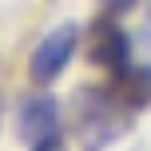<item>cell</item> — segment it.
I'll return each mask as SVG.
<instances>
[{"label": "cell", "instance_id": "1", "mask_svg": "<svg viewBox=\"0 0 151 151\" xmlns=\"http://www.w3.org/2000/svg\"><path fill=\"white\" fill-rule=\"evenodd\" d=\"M135 107L115 88H80L72 96V123L83 151H107L115 139L127 135Z\"/></svg>", "mask_w": 151, "mask_h": 151}, {"label": "cell", "instance_id": "4", "mask_svg": "<svg viewBox=\"0 0 151 151\" xmlns=\"http://www.w3.org/2000/svg\"><path fill=\"white\" fill-rule=\"evenodd\" d=\"M16 127H20V139H28V143L60 135V104L52 96H24L20 111H16Z\"/></svg>", "mask_w": 151, "mask_h": 151}, {"label": "cell", "instance_id": "3", "mask_svg": "<svg viewBox=\"0 0 151 151\" xmlns=\"http://www.w3.org/2000/svg\"><path fill=\"white\" fill-rule=\"evenodd\" d=\"M88 60L107 68L111 76H119L123 68H131V44L119 28V12L107 8L104 16H96L88 28Z\"/></svg>", "mask_w": 151, "mask_h": 151}, {"label": "cell", "instance_id": "8", "mask_svg": "<svg viewBox=\"0 0 151 151\" xmlns=\"http://www.w3.org/2000/svg\"><path fill=\"white\" fill-rule=\"evenodd\" d=\"M143 44L151 48V12H147V24H143Z\"/></svg>", "mask_w": 151, "mask_h": 151}, {"label": "cell", "instance_id": "7", "mask_svg": "<svg viewBox=\"0 0 151 151\" xmlns=\"http://www.w3.org/2000/svg\"><path fill=\"white\" fill-rule=\"evenodd\" d=\"M107 8H111V12H127V8H135V0H107Z\"/></svg>", "mask_w": 151, "mask_h": 151}, {"label": "cell", "instance_id": "2", "mask_svg": "<svg viewBox=\"0 0 151 151\" xmlns=\"http://www.w3.org/2000/svg\"><path fill=\"white\" fill-rule=\"evenodd\" d=\"M76 48H80V24H56L36 44V52H32V64H28L32 83H40V88L44 83H56L64 76V68L72 64Z\"/></svg>", "mask_w": 151, "mask_h": 151}, {"label": "cell", "instance_id": "5", "mask_svg": "<svg viewBox=\"0 0 151 151\" xmlns=\"http://www.w3.org/2000/svg\"><path fill=\"white\" fill-rule=\"evenodd\" d=\"M115 91H119L131 107H147L151 104V68H139V64L123 68L115 76Z\"/></svg>", "mask_w": 151, "mask_h": 151}, {"label": "cell", "instance_id": "6", "mask_svg": "<svg viewBox=\"0 0 151 151\" xmlns=\"http://www.w3.org/2000/svg\"><path fill=\"white\" fill-rule=\"evenodd\" d=\"M32 151H68V143H64V135H48L40 143H32Z\"/></svg>", "mask_w": 151, "mask_h": 151}]
</instances>
